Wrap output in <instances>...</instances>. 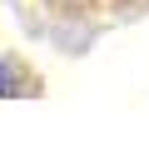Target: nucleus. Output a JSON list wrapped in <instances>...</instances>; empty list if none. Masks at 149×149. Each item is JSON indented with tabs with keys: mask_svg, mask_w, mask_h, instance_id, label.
Masks as SVG:
<instances>
[{
	"mask_svg": "<svg viewBox=\"0 0 149 149\" xmlns=\"http://www.w3.org/2000/svg\"><path fill=\"white\" fill-rule=\"evenodd\" d=\"M25 85H35V80H30V74H20L15 60H0V95H20Z\"/></svg>",
	"mask_w": 149,
	"mask_h": 149,
	"instance_id": "nucleus-1",
	"label": "nucleus"
}]
</instances>
